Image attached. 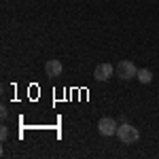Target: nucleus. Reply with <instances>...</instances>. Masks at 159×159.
Instances as JSON below:
<instances>
[{"label": "nucleus", "mask_w": 159, "mask_h": 159, "mask_svg": "<svg viewBox=\"0 0 159 159\" xmlns=\"http://www.w3.org/2000/svg\"><path fill=\"white\" fill-rule=\"evenodd\" d=\"M115 72H117V76H119V79L127 81V79H134L136 74H138V68H136L129 60H123V61H119V64H117Z\"/></svg>", "instance_id": "2"}, {"label": "nucleus", "mask_w": 159, "mask_h": 159, "mask_svg": "<svg viewBox=\"0 0 159 159\" xmlns=\"http://www.w3.org/2000/svg\"><path fill=\"white\" fill-rule=\"evenodd\" d=\"M117 121L115 119H108V117H104V119H100L98 121V132L102 136H115L117 134Z\"/></svg>", "instance_id": "3"}, {"label": "nucleus", "mask_w": 159, "mask_h": 159, "mask_svg": "<svg viewBox=\"0 0 159 159\" xmlns=\"http://www.w3.org/2000/svg\"><path fill=\"white\" fill-rule=\"evenodd\" d=\"M117 138L121 140L123 144H134V142H138V138H140V134H138V129H136L132 123H121L119 125V129H117Z\"/></svg>", "instance_id": "1"}, {"label": "nucleus", "mask_w": 159, "mask_h": 159, "mask_svg": "<svg viewBox=\"0 0 159 159\" xmlns=\"http://www.w3.org/2000/svg\"><path fill=\"white\" fill-rule=\"evenodd\" d=\"M0 138H2V140H7V138H9V129H7V127H2V129H0Z\"/></svg>", "instance_id": "7"}, {"label": "nucleus", "mask_w": 159, "mask_h": 159, "mask_svg": "<svg viewBox=\"0 0 159 159\" xmlns=\"http://www.w3.org/2000/svg\"><path fill=\"white\" fill-rule=\"evenodd\" d=\"M112 72H115V68L110 64H100L93 70V76H96V81H108L110 76H112Z\"/></svg>", "instance_id": "4"}, {"label": "nucleus", "mask_w": 159, "mask_h": 159, "mask_svg": "<svg viewBox=\"0 0 159 159\" xmlns=\"http://www.w3.org/2000/svg\"><path fill=\"white\" fill-rule=\"evenodd\" d=\"M61 70H64V66H61L60 60H49L47 64H45V72H47V76H60Z\"/></svg>", "instance_id": "5"}, {"label": "nucleus", "mask_w": 159, "mask_h": 159, "mask_svg": "<svg viewBox=\"0 0 159 159\" xmlns=\"http://www.w3.org/2000/svg\"><path fill=\"white\" fill-rule=\"evenodd\" d=\"M136 79H138L140 83H144V85H147V83H151V81H153V72H151L148 68H142V70H138Z\"/></svg>", "instance_id": "6"}]
</instances>
